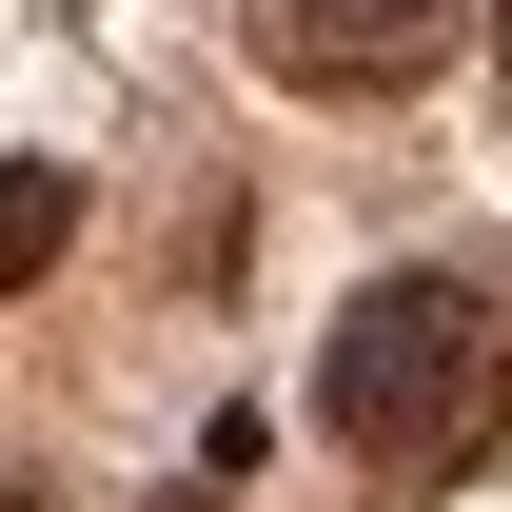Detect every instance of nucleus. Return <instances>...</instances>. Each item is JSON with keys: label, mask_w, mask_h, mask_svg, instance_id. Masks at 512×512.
<instances>
[{"label": "nucleus", "mask_w": 512, "mask_h": 512, "mask_svg": "<svg viewBox=\"0 0 512 512\" xmlns=\"http://www.w3.org/2000/svg\"><path fill=\"white\" fill-rule=\"evenodd\" d=\"M316 414H335L355 473L453 493V473L512 434V335H493V296H453V276H375V296L335 316V355H316Z\"/></svg>", "instance_id": "nucleus-1"}, {"label": "nucleus", "mask_w": 512, "mask_h": 512, "mask_svg": "<svg viewBox=\"0 0 512 512\" xmlns=\"http://www.w3.org/2000/svg\"><path fill=\"white\" fill-rule=\"evenodd\" d=\"M493 60H512V0H493Z\"/></svg>", "instance_id": "nucleus-4"}, {"label": "nucleus", "mask_w": 512, "mask_h": 512, "mask_svg": "<svg viewBox=\"0 0 512 512\" xmlns=\"http://www.w3.org/2000/svg\"><path fill=\"white\" fill-rule=\"evenodd\" d=\"M453 40H473V0H256V60L296 99H414Z\"/></svg>", "instance_id": "nucleus-2"}, {"label": "nucleus", "mask_w": 512, "mask_h": 512, "mask_svg": "<svg viewBox=\"0 0 512 512\" xmlns=\"http://www.w3.org/2000/svg\"><path fill=\"white\" fill-rule=\"evenodd\" d=\"M60 237H79V178H60V158H20V178H0V296L60 276Z\"/></svg>", "instance_id": "nucleus-3"}]
</instances>
